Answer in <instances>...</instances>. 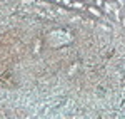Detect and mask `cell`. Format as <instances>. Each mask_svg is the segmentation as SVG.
Returning a JSON list of instances; mask_svg holds the SVG:
<instances>
[{
	"label": "cell",
	"instance_id": "obj_4",
	"mask_svg": "<svg viewBox=\"0 0 125 119\" xmlns=\"http://www.w3.org/2000/svg\"><path fill=\"white\" fill-rule=\"evenodd\" d=\"M104 2H105V0H94V5H95V7H102Z\"/></svg>",
	"mask_w": 125,
	"mask_h": 119
},
{
	"label": "cell",
	"instance_id": "obj_5",
	"mask_svg": "<svg viewBox=\"0 0 125 119\" xmlns=\"http://www.w3.org/2000/svg\"><path fill=\"white\" fill-rule=\"evenodd\" d=\"M122 13H124V15L120 17V22H122V25H124V27H125V7H124V9H122Z\"/></svg>",
	"mask_w": 125,
	"mask_h": 119
},
{
	"label": "cell",
	"instance_id": "obj_7",
	"mask_svg": "<svg viewBox=\"0 0 125 119\" xmlns=\"http://www.w3.org/2000/svg\"><path fill=\"white\" fill-rule=\"evenodd\" d=\"M117 3H118V7H122V9L125 7V0H117Z\"/></svg>",
	"mask_w": 125,
	"mask_h": 119
},
{
	"label": "cell",
	"instance_id": "obj_1",
	"mask_svg": "<svg viewBox=\"0 0 125 119\" xmlns=\"http://www.w3.org/2000/svg\"><path fill=\"white\" fill-rule=\"evenodd\" d=\"M87 10H88V13H90V15H94V17H97V19H102V17H104V13H102V9H100V7L88 5Z\"/></svg>",
	"mask_w": 125,
	"mask_h": 119
},
{
	"label": "cell",
	"instance_id": "obj_6",
	"mask_svg": "<svg viewBox=\"0 0 125 119\" xmlns=\"http://www.w3.org/2000/svg\"><path fill=\"white\" fill-rule=\"evenodd\" d=\"M62 3H63L65 7H68V9H70V5H72V0H62Z\"/></svg>",
	"mask_w": 125,
	"mask_h": 119
},
{
	"label": "cell",
	"instance_id": "obj_8",
	"mask_svg": "<svg viewBox=\"0 0 125 119\" xmlns=\"http://www.w3.org/2000/svg\"><path fill=\"white\" fill-rule=\"evenodd\" d=\"M87 5H94V0H87Z\"/></svg>",
	"mask_w": 125,
	"mask_h": 119
},
{
	"label": "cell",
	"instance_id": "obj_2",
	"mask_svg": "<svg viewBox=\"0 0 125 119\" xmlns=\"http://www.w3.org/2000/svg\"><path fill=\"white\" fill-rule=\"evenodd\" d=\"M117 5H118V3H115V2H104L102 9H104V12H105V13H112Z\"/></svg>",
	"mask_w": 125,
	"mask_h": 119
},
{
	"label": "cell",
	"instance_id": "obj_9",
	"mask_svg": "<svg viewBox=\"0 0 125 119\" xmlns=\"http://www.w3.org/2000/svg\"><path fill=\"white\" fill-rule=\"evenodd\" d=\"M50 2H53V3H62V0H50Z\"/></svg>",
	"mask_w": 125,
	"mask_h": 119
},
{
	"label": "cell",
	"instance_id": "obj_3",
	"mask_svg": "<svg viewBox=\"0 0 125 119\" xmlns=\"http://www.w3.org/2000/svg\"><path fill=\"white\" fill-rule=\"evenodd\" d=\"M70 9H73V10H83V9H85V3H83L82 0H73V2H72V5H70Z\"/></svg>",
	"mask_w": 125,
	"mask_h": 119
}]
</instances>
